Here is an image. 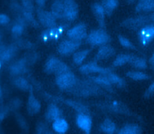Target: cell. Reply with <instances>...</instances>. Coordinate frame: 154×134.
Listing matches in <instances>:
<instances>
[{
  "label": "cell",
  "mask_w": 154,
  "mask_h": 134,
  "mask_svg": "<svg viewBox=\"0 0 154 134\" xmlns=\"http://www.w3.org/2000/svg\"><path fill=\"white\" fill-rule=\"evenodd\" d=\"M67 91H70L73 94L81 97H87L88 96L97 94L102 91L91 81H78V80Z\"/></svg>",
  "instance_id": "obj_1"
},
{
  "label": "cell",
  "mask_w": 154,
  "mask_h": 134,
  "mask_svg": "<svg viewBox=\"0 0 154 134\" xmlns=\"http://www.w3.org/2000/svg\"><path fill=\"white\" fill-rule=\"evenodd\" d=\"M44 70L48 74L56 75L70 71L69 67L64 62L55 57H52L48 59L45 63Z\"/></svg>",
  "instance_id": "obj_2"
},
{
  "label": "cell",
  "mask_w": 154,
  "mask_h": 134,
  "mask_svg": "<svg viewBox=\"0 0 154 134\" xmlns=\"http://www.w3.org/2000/svg\"><path fill=\"white\" fill-rule=\"evenodd\" d=\"M109 40V35L102 29L92 31L87 37V41L93 46L106 44Z\"/></svg>",
  "instance_id": "obj_3"
},
{
  "label": "cell",
  "mask_w": 154,
  "mask_h": 134,
  "mask_svg": "<svg viewBox=\"0 0 154 134\" xmlns=\"http://www.w3.org/2000/svg\"><path fill=\"white\" fill-rule=\"evenodd\" d=\"M77 79L70 71L66 72L57 75L55 82L57 85L61 90H67L76 82Z\"/></svg>",
  "instance_id": "obj_4"
},
{
  "label": "cell",
  "mask_w": 154,
  "mask_h": 134,
  "mask_svg": "<svg viewBox=\"0 0 154 134\" xmlns=\"http://www.w3.org/2000/svg\"><path fill=\"white\" fill-rule=\"evenodd\" d=\"M65 29L66 26L64 25H55L53 27L48 28L42 32L41 38L44 41L58 40L62 35Z\"/></svg>",
  "instance_id": "obj_5"
},
{
  "label": "cell",
  "mask_w": 154,
  "mask_h": 134,
  "mask_svg": "<svg viewBox=\"0 0 154 134\" xmlns=\"http://www.w3.org/2000/svg\"><path fill=\"white\" fill-rule=\"evenodd\" d=\"M81 41H76L72 40H65L61 41L57 47L58 53L63 56H67L75 52L79 47Z\"/></svg>",
  "instance_id": "obj_6"
},
{
  "label": "cell",
  "mask_w": 154,
  "mask_h": 134,
  "mask_svg": "<svg viewBox=\"0 0 154 134\" xmlns=\"http://www.w3.org/2000/svg\"><path fill=\"white\" fill-rule=\"evenodd\" d=\"M67 35L69 39L76 41H81L87 36V27L84 23H79L67 32Z\"/></svg>",
  "instance_id": "obj_7"
},
{
  "label": "cell",
  "mask_w": 154,
  "mask_h": 134,
  "mask_svg": "<svg viewBox=\"0 0 154 134\" xmlns=\"http://www.w3.org/2000/svg\"><path fill=\"white\" fill-rule=\"evenodd\" d=\"M64 18L69 21L74 20L78 14V6L74 0H64Z\"/></svg>",
  "instance_id": "obj_8"
},
{
  "label": "cell",
  "mask_w": 154,
  "mask_h": 134,
  "mask_svg": "<svg viewBox=\"0 0 154 134\" xmlns=\"http://www.w3.org/2000/svg\"><path fill=\"white\" fill-rule=\"evenodd\" d=\"M154 36V26L152 24L146 25L141 29L138 32V40L140 43L146 46L153 40Z\"/></svg>",
  "instance_id": "obj_9"
},
{
  "label": "cell",
  "mask_w": 154,
  "mask_h": 134,
  "mask_svg": "<svg viewBox=\"0 0 154 134\" xmlns=\"http://www.w3.org/2000/svg\"><path fill=\"white\" fill-rule=\"evenodd\" d=\"M79 70L83 74H89L91 73H100L102 75L106 74V73L111 72V70L109 68H104L99 66L96 61L90 62L87 64H85L81 65Z\"/></svg>",
  "instance_id": "obj_10"
},
{
  "label": "cell",
  "mask_w": 154,
  "mask_h": 134,
  "mask_svg": "<svg viewBox=\"0 0 154 134\" xmlns=\"http://www.w3.org/2000/svg\"><path fill=\"white\" fill-rule=\"evenodd\" d=\"M37 16L40 23L43 26L48 28L56 25V18L51 12L39 10L37 11Z\"/></svg>",
  "instance_id": "obj_11"
},
{
  "label": "cell",
  "mask_w": 154,
  "mask_h": 134,
  "mask_svg": "<svg viewBox=\"0 0 154 134\" xmlns=\"http://www.w3.org/2000/svg\"><path fill=\"white\" fill-rule=\"evenodd\" d=\"M150 20H153V17L150 18L149 16H141L126 20L123 23V25L128 28L135 29L143 25L144 23L149 22Z\"/></svg>",
  "instance_id": "obj_12"
},
{
  "label": "cell",
  "mask_w": 154,
  "mask_h": 134,
  "mask_svg": "<svg viewBox=\"0 0 154 134\" xmlns=\"http://www.w3.org/2000/svg\"><path fill=\"white\" fill-rule=\"evenodd\" d=\"M76 124L86 133H90L92 127V120L87 114L79 113L76 117Z\"/></svg>",
  "instance_id": "obj_13"
},
{
  "label": "cell",
  "mask_w": 154,
  "mask_h": 134,
  "mask_svg": "<svg viewBox=\"0 0 154 134\" xmlns=\"http://www.w3.org/2000/svg\"><path fill=\"white\" fill-rule=\"evenodd\" d=\"M32 91H29L26 104L27 112L30 115L37 114L38 112H39L41 109V104L40 102L34 96Z\"/></svg>",
  "instance_id": "obj_14"
},
{
  "label": "cell",
  "mask_w": 154,
  "mask_h": 134,
  "mask_svg": "<svg viewBox=\"0 0 154 134\" xmlns=\"http://www.w3.org/2000/svg\"><path fill=\"white\" fill-rule=\"evenodd\" d=\"M116 53L113 47L110 45L103 44L99 49L95 56L96 60H103L111 58Z\"/></svg>",
  "instance_id": "obj_15"
},
{
  "label": "cell",
  "mask_w": 154,
  "mask_h": 134,
  "mask_svg": "<svg viewBox=\"0 0 154 134\" xmlns=\"http://www.w3.org/2000/svg\"><path fill=\"white\" fill-rule=\"evenodd\" d=\"M91 11L97 22L101 27L105 26V11L100 4L94 3L91 5Z\"/></svg>",
  "instance_id": "obj_16"
},
{
  "label": "cell",
  "mask_w": 154,
  "mask_h": 134,
  "mask_svg": "<svg viewBox=\"0 0 154 134\" xmlns=\"http://www.w3.org/2000/svg\"><path fill=\"white\" fill-rule=\"evenodd\" d=\"M61 112L55 105L50 104L45 112V118L49 122H53L55 120L61 117Z\"/></svg>",
  "instance_id": "obj_17"
},
{
  "label": "cell",
  "mask_w": 154,
  "mask_h": 134,
  "mask_svg": "<svg viewBox=\"0 0 154 134\" xmlns=\"http://www.w3.org/2000/svg\"><path fill=\"white\" fill-rule=\"evenodd\" d=\"M16 52V47L13 46H7L0 45V61L7 62L10 61Z\"/></svg>",
  "instance_id": "obj_18"
},
{
  "label": "cell",
  "mask_w": 154,
  "mask_h": 134,
  "mask_svg": "<svg viewBox=\"0 0 154 134\" xmlns=\"http://www.w3.org/2000/svg\"><path fill=\"white\" fill-rule=\"evenodd\" d=\"M26 69V61L25 58L20 59L14 62L10 67V72L14 76H17L23 73Z\"/></svg>",
  "instance_id": "obj_19"
},
{
  "label": "cell",
  "mask_w": 154,
  "mask_h": 134,
  "mask_svg": "<svg viewBox=\"0 0 154 134\" xmlns=\"http://www.w3.org/2000/svg\"><path fill=\"white\" fill-rule=\"evenodd\" d=\"M52 129L58 133H64L69 129V124L66 120L59 118L53 121Z\"/></svg>",
  "instance_id": "obj_20"
},
{
  "label": "cell",
  "mask_w": 154,
  "mask_h": 134,
  "mask_svg": "<svg viewBox=\"0 0 154 134\" xmlns=\"http://www.w3.org/2000/svg\"><path fill=\"white\" fill-rule=\"evenodd\" d=\"M51 13L57 19L64 18V4L60 0L55 1L51 6Z\"/></svg>",
  "instance_id": "obj_21"
},
{
  "label": "cell",
  "mask_w": 154,
  "mask_h": 134,
  "mask_svg": "<svg viewBox=\"0 0 154 134\" xmlns=\"http://www.w3.org/2000/svg\"><path fill=\"white\" fill-rule=\"evenodd\" d=\"M154 8V0H138L136 6L137 12H149Z\"/></svg>",
  "instance_id": "obj_22"
},
{
  "label": "cell",
  "mask_w": 154,
  "mask_h": 134,
  "mask_svg": "<svg viewBox=\"0 0 154 134\" xmlns=\"http://www.w3.org/2000/svg\"><path fill=\"white\" fill-rule=\"evenodd\" d=\"M142 133V129L137 124H128L123 126L119 131L120 134H140Z\"/></svg>",
  "instance_id": "obj_23"
},
{
  "label": "cell",
  "mask_w": 154,
  "mask_h": 134,
  "mask_svg": "<svg viewBox=\"0 0 154 134\" xmlns=\"http://www.w3.org/2000/svg\"><path fill=\"white\" fill-rule=\"evenodd\" d=\"M105 14L111 15L119 5L117 0H102L101 4Z\"/></svg>",
  "instance_id": "obj_24"
},
{
  "label": "cell",
  "mask_w": 154,
  "mask_h": 134,
  "mask_svg": "<svg viewBox=\"0 0 154 134\" xmlns=\"http://www.w3.org/2000/svg\"><path fill=\"white\" fill-rule=\"evenodd\" d=\"M13 84L17 88L21 90L29 91H32V88L30 85L29 83L26 79L22 77L17 76L16 78L13 81Z\"/></svg>",
  "instance_id": "obj_25"
},
{
  "label": "cell",
  "mask_w": 154,
  "mask_h": 134,
  "mask_svg": "<svg viewBox=\"0 0 154 134\" xmlns=\"http://www.w3.org/2000/svg\"><path fill=\"white\" fill-rule=\"evenodd\" d=\"M100 129L105 133H114L116 130L115 123L109 118H106L100 125Z\"/></svg>",
  "instance_id": "obj_26"
},
{
  "label": "cell",
  "mask_w": 154,
  "mask_h": 134,
  "mask_svg": "<svg viewBox=\"0 0 154 134\" xmlns=\"http://www.w3.org/2000/svg\"><path fill=\"white\" fill-rule=\"evenodd\" d=\"M89 78L90 81L93 82L94 84L103 87L106 90L111 91V84L109 82V81L108 80L105 75L102 76H90Z\"/></svg>",
  "instance_id": "obj_27"
},
{
  "label": "cell",
  "mask_w": 154,
  "mask_h": 134,
  "mask_svg": "<svg viewBox=\"0 0 154 134\" xmlns=\"http://www.w3.org/2000/svg\"><path fill=\"white\" fill-rule=\"evenodd\" d=\"M104 75L106 76V78L108 79V80L111 84H115L119 87H125V83L123 79L116 74L112 72L111 71L106 73V74H104Z\"/></svg>",
  "instance_id": "obj_28"
},
{
  "label": "cell",
  "mask_w": 154,
  "mask_h": 134,
  "mask_svg": "<svg viewBox=\"0 0 154 134\" xmlns=\"http://www.w3.org/2000/svg\"><path fill=\"white\" fill-rule=\"evenodd\" d=\"M133 56L130 54H120L116 58L112 64L114 67L122 66L127 63H129Z\"/></svg>",
  "instance_id": "obj_29"
},
{
  "label": "cell",
  "mask_w": 154,
  "mask_h": 134,
  "mask_svg": "<svg viewBox=\"0 0 154 134\" xmlns=\"http://www.w3.org/2000/svg\"><path fill=\"white\" fill-rule=\"evenodd\" d=\"M108 107L109 110L114 111L115 112H119L125 114H128L129 113V109L125 105L116 100H114L111 104H109L108 105Z\"/></svg>",
  "instance_id": "obj_30"
},
{
  "label": "cell",
  "mask_w": 154,
  "mask_h": 134,
  "mask_svg": "<svg viewBox=\"0 0 154 134\" xmlns=\"http://www.w3.org/2000/svg\"><path fill=\"white\" fill-rule=\"evenodd\" d=\"M90 49H84L75 52L73 55V61L76 65L81 64L87 55L90 53Z\"/></svg>",
  "instance_id": "obj_31"
},
{
  "label": "cell",
  "mask_w": 154,
  "mask_h": 134,
  "mask_svg": "<svg viewBox=\"0 0 154 134\" xmlns=\"http://www.w3.org/2000/svg\"><path fill=\"white\" fill-rule=\"evenodd\" d=\"M126 75L128 78L135 81L147 80L150 78V76L147 74L138 71H129L126 73Z\"/></svg>",
  "instance_id": "obj_32"
},
{
  "label": "cell",
  "mask_w": 154,
  "mask_h": 134,
  "mask_svg": "<svg viewBox=\"0 0 154 134\" xmlns=\"http://www.w3.org/2000/svg\"><path fill=\"white\" fill-rule=\"evenodd\" d=\"M132 66L138 69H146L147 67L146 61L142 58L133 56L132 59L129 62Z\"/></svg>",
  "instance_id": "obj_33"
},
{
  "label": "cell",
  "mask_w": 154,
  "mask_h": 134,
  "mask_svg": "<svg viewBox=\"0 0 154 134\" xmlns=\"http://www.w3.org/2000/svg\"><path fill=\"white\" fill-rule=\"evenodd\" d=\"M22 20H19L11 28V33L15 37L20 36L24 31V25Z\"/></svg>",
  "instance_id": "obj_34"
},
{
  "label": "cell",
  "mask_w": 154,
  "mask_h": 134,
  "mask_svg": "<svg viewBox=\"0 0 154 134\" xmlns=\"http://www.w3.org/2000/svg\"><path fill=\"white\" fill-rule=\"evenodd\" d=\"M118 39L120 42V44L123 47H126L127 49H135V46L133 44V43L124 36L119 35Z\"/></svg>",
  "instance_id": "obj_35"
},
{
  "label": "cell",
  "mask_w": 154,
  "mask_h": 134,
  "mask_svg": "<svg viewBox=\"0 0 154 134\" xmlns=\"http://www.w3.org/2000/svg\"><path fill=\"white\" fill-rule=\"evenodd\" d=\"M49 127L43 123H40L37 126L36 131L37 133H49L51 132L49 131Z\"/></svg>",
  "instance_id": "obj_36"
},
{
  "label": "cell",
  "mask_w": 154,
  "mask_h": 134,
  "mask_svg": "<svg viewBox=\"0 0 154 134\" xmlns=\"http://www.w3.org/2000/svg\"><path fill=\"white\" fill-rule=\"evenodd\" d=\"M22 4L23 5L24 10L25 11L32 13V11L33 10V5L30 0H23Z\"/></svg>",
  "instance_id": "obj_37"
},
{
  "label": "cell",
  "mask_w": 154,
  "mask_h": 134,
  "mask_svg": "<svg viewBox=\"0 0 154 134\" xmlns=\"http://www.w3.org/2000/svg\"><path fill=\"white\" fill-rule=\"evenodd\" d=\"M153 92H154V84L153 82H152L148 87V88L146 90L144 94V97L146 98H150L151 97H152L153 94Z\"/></svg>",
  "instance_id": "obj_38"
},
{
  "label": "cell",
  "mask_w": 154,
  "mask_h": 134,
  "mask_svg": "<svg viewBox=\"0 0 154 134\" xmlns=\"http://www.w3.org/2000/svg\"><path fill=\"white\" fill-rule=\"evenodd\" d=\"M10 17L5 13H0V25H5L9 23Z\"/></svg>",
  "instance_id": "obj_39"
},
{
  "label": "cell",
  "mask_w": 154,
  "mask_h": 134,
  "mask_svg": "<svg viewBox=\"0 0 154 134\" xmlns=\"http://www.w3.org/2000/svg\"><path fill=\"white\" fill-rule=\"evenodd\" d=\"M17 121H19V124L22 126V127L24 129H26L27 128V124H26V122L25 121V120L23 119L22 117H20V116H19L18 118H17Z\"/></svg>",
  "instance_id": "obj_40"
},
{
  "label": "cell",
  "mask_w": 154,
  "mask_h": 134,
  "mask_svg": "<svg viewBox=\"0 0 154 134\" xmlns=\"http://www.w3.org/2000/svg\"><path fill=\"white\" fill-rule=\"evenodd\" d=\"M7 109H5L4 111H2L0 112V123L4 120L5 118L6 114H7Z\"/></svg>",
  "instance_id": "obj_41"
},
{
  "label": "cell",
  "mask_w": 154,
  "mask_h": 134,
  "mask_svg": "<svg viewBox=\"0 0 154 134\" xmlns=\"http://www.w3.org/2000/svg\"><path fill=\"white\" fill-rule=\"evenodd\" d=\"M46 0H35V2L39 7H43L44 6Z\"/></svg>",
  "instance_id": "obj_42"
},
{
  "label": "cell",
  "mask_w": 154,
  "mask_h": 134,
  "mask_svg": "<svg viewBox=\"0 0 154 134\" xmlns=\"http://www.w3.org/2000/svg\"><path fill=\"white\" fill-rule=\"evenodd\" d=\"M149 64L150 65L151 67L153 69V65H154V55H153V54H152V55L150 58V59L149 60Z\"/></svg>",
  "instance_id": "obj_43"
},
{
  "label": "cell",
  "mask_w": 154,
  "mask_h": 134,
  "mask_svg": "<svg viewBox=\"0 0 154 134\" xmlns=\"http://www.w3.org/2000/svg\"><path fill=\"white\" fill-rule=\"evenodd\" d=\"M2 94H3V93H2V88H1V87L0 86V100L2 99Z\"/></svg>",
  "instance_id": "obj_44"
},
{
  "label": "cell",
  "mask_w": 154,
  "mask_h": 134,
  "mask_svg": "<svg viewBox=\"0 0 154 134\" xmlns=\"http://www.w3.org/2000/svg\"><path fill=\"white\" fill-rule=\"evenodd\" d=\"M127 2H128L129 3H132L134 1V0H126Z\"/></svg>",
  "instance_id": "obj_45"
},
{
  "label": "cell",
  "mask_w": 154,
  "mask_h": 134,
  "mask_svg": "<svg viewBox=\"0 0 154 134\" xmlns=\"http://www.w3.org/2000/svg\"><path fill=\"white\" fill-rule=\"evenodd\" d=\"M1 66H2V61H0V69H1Z\"/></svg>",
  "instance_id": "obj_46"
},
{
  "label": "cell",
  "mask_w": 154,
  "mask_h": 134,
  "mask_svg": "<svg viewBox=\"0 0 154 134\" xmlns=\"http://www.w3.org/2000/svg\"><path fill=\"white\" fill-rule=\"evenodd\" d=\"M1 38H2V35H1V32H0V41H1Z\"/></svg>",
  "instance_id": "obj_47"
}]
</instances>
